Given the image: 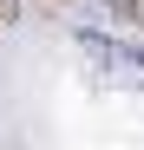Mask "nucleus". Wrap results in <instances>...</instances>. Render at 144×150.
<instances>
[{
	"label": "nucleus",
	"mask_w": 144,
	"mask_h": 150,
	"mask_svg": "<svg viewBox=\"0 0 144 150\" xmlns=\"http://www.w3.org/2000/svg\"><path fill=\"white\" fill-rule=\"evenodd\" d=\"M111 13H125V20H144V0H111Z\"/></svg>",
	"instance_id": "nucleus-1"
}]
</instances>
